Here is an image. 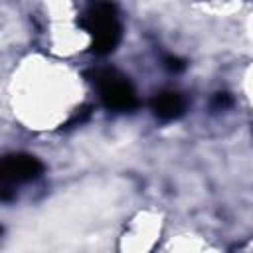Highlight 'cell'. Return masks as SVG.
<instances>
[{
  "mask_svg": "<svg viewBox=\"0 0 253 253\" xmlns=\"http://www.w3.org/2000/svg\"><path fill=\"white\" fill-rule=\"evenodd\" d=\"M79 26L91 36V51L95 55H109L121 43L123 24L117 6L111 0L91 2L79 20Z\"/></svg>",
  "mask_w": 253,
  "mask_h": 253,
  "instance_id": "1",
  "label": "cell"
},
{
  "mask_svg": "<svg viewBox=\"0 0 253 253\" xmlns=\"http://www.w3.org/2000/svg\"><path fill=\"white\" fill-rule=\"evenodd\" d=\"M85 77L95 87V91L99 93L101 103L109 111L126 113V111L136 109V105H138L136 89L130 83V79L126 75H123L119 69L93 67V69L85 71Z\"/></svg>",
  "mask_w": 253,
  "mask_h": 253,
  "instance_id": "2",
  "label": "cell"
},
{
  "mask_svg": "<svg viewBox=\"0 0 253 253\" xmlns=\"http://www.w3.org/2000/svg\"><path fill=\"white\" fill-rule=\"evenodd\" d=\"M43 172V164L34 154L16 152L8 154L2 160L0 166V178H2V200L8 202L14 196V188L24 182H32L40 178Z\"/></svg>",
  "mask_w": 253,
  "mask_h": 253,
  "instance_id": "3",
  "label": "cell"
},
{
  "mask_svg": "<svg viewBox=\"0 0 253 253\" xmlns=\"http://www.w3.org/2000/svg\"><path fill=\"white\" fill-rule=\"evenodd\" d=\"M150 109L160 121H176L186 113V97L174 89H162L150 99Z\"/></svg>",
  "mask_w": 253,
  "mask_h": 253,
  "instance_id": "4",
  "label": "cell"
},
{
  "mask_svg": "<svg viewBox=\"0 0 253 253\" xmlns=\"http://www.w3.org/2000/svg\"><path fill=\"white\" fill-rule=\"evenodd\" d=\"M231 105H233V99H231L229 93H215L213 99H211V109L213 111H223Z\"/></svg>",
  "mask_w": 253,
  "mask_h": 253,
  "instance_id": "5",
  "label": "cell"
},
{
  "mask_svg": "<svg viewBox=\"0 0 253 253\" xmlns=\"http://www.w3.org/2000/svg\"><path fill=\"white\" fill-rule=\"evenodd\" d=\"M164 67L168 71H172V73H180V71L186 69V61L180 59V57H176V55H166L164 57Z\"/></svg>",
  "mask_w": 253,
  "mask_h": 253,
  "instance_id": "6",
  "label": "cell"
},
{
  "mask_svg": "<svg viewBox=\"0 0 253 253\" xmlns=\"http://www.w3.org/2000/svg\"><path fill=\"white\" fill-rule=\"evenodd\" d=\"M89 109H91V107H81V109H77V113H75V115L69 119L67 126H71V125H77V123H83V121L89 117V113H91Z\"/></svg>",
  "mask_w": 253,
  "mask_h": 253,
  "instance_id": "7",
  "label": "cell"
}]
</instances>
